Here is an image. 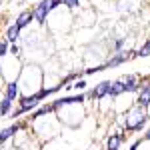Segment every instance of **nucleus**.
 I'll use <instances>...</instances> for the list:
<instances>
[{
	"label": "nucleus",
	"instance_id": "nucleus-1",
	"mask_svg": "<svg viewBox=\"0 0 150 150\" xmlns=\"http://www.w3.org/2000/svg\"><path fill=\"white\" fill-rule=\"evenodd\" d=\"M148 112L146 110H142L138 106H134V108H130L128 110V116H126V128L128 130H132V132H138L144 128V124L148 122Z\"/></svg>",
	"mask_w": 150,
	"mask_h": 150
},
{
	"label": "nucleus",
	"instance_id": "nucleus-7",
	"mask_svg": "<svg viewBox=\"0 0 150 150\" xmlns=\"http://www.w3.org/2000/svg\"><path fill=\"white\" fill-rule=\"evenodd\" d=\"M38 104H40V100L36 98V94H32V96H24L22 100H20V110H22V112H30V110H34Z\"/></svg>",
	"mask_w": 150,
	"mask_h": 150
},
{
	"label": "nucleus",
	"instance_id": "nucleus-19",
	"mask_svg": "<svg viewBox=\"0 0 150 150\" xmlns=\"http://www.w3.org/2000/svg\"><path fill=\"white\" fill-rule=\"evenodd\" d=\"M124 42H126L124 38H118V40H116V42H114V48H116V50H118V52L122 50V46H124Z\"/></svg>",
	"mask_w": 150,
	"mask_h": 150
},
{
	"label": "nucleus",
	"instance_id": "nucleus-17",
	"mask_svg": "<svg viewBox=\"0 0 150 150\" xmlns=\"http://www.w3.org/2000/svg\"><path fill=\"white\" fill-rule=\"evenodd\" d=\"M62 6H68V8H78V6H80V0H62Z\"/></svg>",
	"mask_w": 150,
	"mask_h": 150
},
{
	"label": "nucleus",
	"instance_id": "nucleus-3",
	"mask_svg": "<svg viewBox=\"0 0 150 150\" xmlns=\"http://www.w3.org/2000/svg\"><path fill=\"white\" fill-rule=\"evenodd\" d=\"M110 84H112V80H102L100 84H96V88H94L92 92H88V94H86V98L102 100L104 96H108V94H110Z\"/></svg>",
	"mask_w": 150,
	"mask_h": 150
},
{
	"label": "nucleus",
	"instance_id": "nucleus-14",
	"mask_svg": "<svg viewBox=\"0 0 150 150\" xmlns=\"http://www.w3.org/2000/svg\"><path fill=\"white\" fill-rule=\"evenodd\" d=\"M10 106H12L10 100H6V98H4V100H0V116H2V114H8V112H10Z\"/></svg>",
	"mask_w": 150,
	"mask_h": 150
},
{
	"label": "nucleus",
	"instance_id": "nucleus-13",
	"mask_svg": "<svg viewBox=\"0 0 150 150\" xmlns=\"http://www.w3.org/2000/svg\"><path fill=\"white\" fill-rule=\"evenodd\" d=\"M122 92H124V84H122V80L118 78V80H114L112 84H110V94H108V96L114 98V96H120Z\"/></svg>",
	"mask_w": 150,
	"mask_h": 150
},
{
	"label": "nucleus",
	"instance_id": "nucleus-23",
	"mask_svg": "<svg viewBox=\"0 0 150 150\" xmlns=\"http://www.w3.org/2000/svg\"><path fill=\"white\" fill-rule=\"evenodd\" d=\"M0 144H2V142H0Z\"/></svg>",
	"mask_w": 150,
	"mask_h": 150
},
{
	"label": "nucleus",
	"instance_id": "nucleus-16",
	"mask_svg": "<svg viewBox=\"0 0 150 150\" xmlns=\"http://www.w3.org/2000/svg\"><path fill=\"white\" fill-rule=\"evenodd\" d=\"M66 88H74V90H82V88H86V82H84V80L80 78V80H74V82H72V86H66Z\"/></svg>",
	"mask_w": 150,
	"mask_h": 150
},
{
	"label": "nucleus",
	"instance_id": "nucleus-9",
	"mask_svg": "<svg viewBox=\"0 0 150 150\" xmlns=\"http://www.w3.org/2000/svg\"><path fill=\"white\" fill-rule=\"evenodd\" d=\"M32 18H34V14H32V10H24L18 14V18H16V26L22 30V28H26L28 24L32 22Z\"/></svg>",
	"mask_w": 150,
	"mask_h": 150
},
{
	"label": "nucleus",
	"instance_id": "nucleus-4",
	"mask_svg": "<svg viewBox=\"0 0 150 150\" xmlns=\"http://www.w3.org/2000/svg\"><path fill=\"white\" fill-rule=\"evenodd\" d=\"M132 58H136V52H124V50H120V52H116L114 56L110 58L108 62H104V64H106V68H114V66H120L122 62L132 60Z\"/></svg>",
	"mask_w": 150,
	"mask_h": 150
},
{
	"label": "nucleus",
	"instance_id": "nucleus-6",
	"mask_svg": "<svg viewBox=\"0 0 150 150\" xmlns=\"http://www.w3.org/2000/svg\"><path fill=\"white\" fill-rule=\"evenodd\" d=\"M120 80H122V84H124V92H140V80L134 76V74L122 76Z\"/></svg>",
	"mask_w": 150,
	"mask_h": 150
},
{
	"label": "nucleus",
	"instance_id": "nucleus-22",
	"mask_svg": "<svg viewBox=\"0 0 150 150\" xmlns=\"http://www.w3.org/2000/svg\"><path fill=\"white\" fill-rule=\"evenodd\" d=\"M144 140H150V130H146V134H144Z\"/></svg>",
	"mask_w": 150,
	"mask_h": 150
},
{
	"label": "nucleus",
	"instance_id": "nucleus-11",
	"mask_svg": "<svg viewBox=\"0 0 150 150\" xmlns=\"http://www.w3.org/2000/svg\"><path fill=\"white\" fill-rule=\"evenodd\" d=\"M122 140H124L122 134H112V136H108V140H106V150H118L120 144H122Z\"/></svg>",
	"mask_w": 150,
	"mask_h": 150
},
{
	"label": "nucleus",
	"instance_id": "nucleus-15",
	"mask_svg": "<svg viewBox=\"0 0 150 150\" xmlns=\"http://www.w3.org/2000/svg\"><path fill=\"white\" fill-rule=\"evenodd\" d=\"M136 56H140V58L150 56V40H148V42H146L142 48H140V50H136Z\"/></svg>",
	"mask_w": 150,
	"mask_h": 150
},
{
	"label": "nucleus",
	"instance_id": "nucleus-5",
	"mask_svg": "<svg viewBox=\"0 0 150 150\" xmlns=\"http://www.w3.org/2000/svg\"><path fill=\"white\" fill-rule=\"evenodd\" d=\"M86 100V94H74V96H64V98H58L52 102L54 110H60L62 106H70V104H78V102H84Z\"/></svg>",
	"mask_w": 150,
	"mask_h": 150
},
{
	"label": "nucleus",
	"instance_id": "nucleus-21",
	"mask_svg": "<svg viewBox=\"0 0 150 150\" xmlns=\"http://www.w3.org/2000/svg\"><path fill=\"white\" fill-rule=\"evenodd\" d=\"M138 146H140V140H138V142H134V144L130 146V150H138Z\"/></svg>",
	"mask_w": 150,
	"mask_h": 150
},
{
	"label": "nucleus",
	"instance_id": "nucleus-18",
	"mask_svg": "<svg viewBox=\"0 0 150 150\" xmlns=\"http://www.w3.org/2000/svg\"><path fill=\"white\" fill-rule=\"evenodd\" d=\"M6 54H8V42L4 40V42H0V58L6 56Z\"/></svg>",
	"mask_w": 150,
	"mask_h": 150
},
{
	"label": "nucleus",
	"instance_id": "nucleus-2",
	"mask_svg": "<svg viewBox=\"0 0 150 150\" xmlns=\"http://www.w3.org/2000/svg\"><path fill=\"white\" fill-rule=\"evenodd\" d=\"M50 12H52V0H42V2L36 4V8L32 10V14H34V20L38 24H44Z\"/></svg>",
	"mask_w": 150,
	"mask_h": 150
},
{
	"label": "nucleus",
	"instance_id": "nucleus-12",
	"mask_svg": "<svg viewBox=\"0 0 150 150\" xmlns=\"http://www.w3.org/2000/svg\"><path fill=\"white\" fill-rule=\"evenodd\" d=\"M18 38H20V28H18L16 24L8 26V30H6V42H8V44H16Z\"/></svg>",
	"mask_w": 150,
	"mask_h": 150
},
{
	"label": "nucleus",
	"instance_id": "nucleus-10",
	"mask_svg": "<svg viewBox=\"0 0 150 150\" xmlns=\"http://www.w3.org/2000/svg\"><path fill=\"white\" fill-rule=\"evenodd\" d=\"M20 96V88H18V82H10L8 86H6V94H4V98L6 100H16Z\"/></svg>",
	"mask_w": 150,
	"mask_h": 150
},
{
	"label": "nucleus",
	"instance_id": "nucleus-20",
	"mask_svg": "<svg viewBox=\"0 0 150 150\" xmlns=\"http://www.w3.org/2000/svg\"><path fill=\"white\" fill-rule=\"evenodd\" d=\"M10 54H14V56H18V54H20V46L12 44V46H10Z\"/></svg>",
	"mask_w": 150,
	"mask_h": 150
},
{
	"label": "nucleus",
	"instance_id": "nucleus-8",
	"mask_svg": "<svg viewBox=\"0 0 150 150\" xmlns=\"http://www.w3.org/2000/svg\"><path fill=\"white\" fill-rule=\"evenodd\" d=\"M24 124L22 122H16V124H12V126H8V128H4V130H0V142H6L8 138H12L20 128H22Z\"/></svg>",
	"mask_w": 150,
	"mask_h": 150
}]
</instances>
